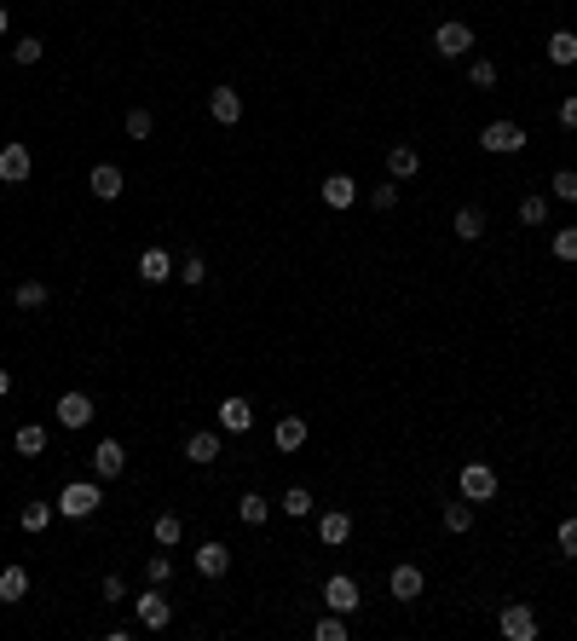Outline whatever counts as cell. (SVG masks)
I'll return each mask as SVG.
<instances>
[{"mask_svg":"<svg viewBox=\"0 0 577 641\" xmlns=\"http://www.w3.org/2000/svg\"><path fill=\"white\" fill-rule=\"evenodd\" d=\"M87 422H92V399L87 393H64V399H58V428H87Z\"/></svg>","mask_w":577,"mask_h":641,"instance_id":"d6986e66","label":"cell"},{"mask_svg":"<svg viewBox=\"0 0 577 641\" xmlns=\"http://www.w3.org/2000/svg\"><path fill=\"white\" fill-rule=\"evenodd\" d=\"M277 509H284L289 520H306V514H312V491H306V486H289V491H284V503H277Z\"/></svg>","mask_w":577,"mask_h":641,"instance_id":"f546056e","label":"cell"},{"mask_svg":"<svg viewBox=\"0 0 577 641\" xmlns=\"http://www.w3.org/2000/svg\"><path fill=\"white\" fill-rule=\"evenodd\" d=\"M306 433H312V428H306V416H277V428H272V445L289 457V451H301V445H306Z\"/></svg>","mask_w":577,"mask_h":641,"instance_id":"e0dca14e","label":"cell"},{"mask_svg":"<svg viewBox=\"0 0 577 641\" xmlns=\"http://www.w3.org/2000/svg\"><path fill=\"white\" fill-rule=\"evenodd\" d=\"M29 174H35V156H29V145H24V139L0 145V180H6V185H24Z\"/></svg>","mask_w":577,"mask_h":641,"instance_id":"52a82bcc","label":"cell"},{"mask_svg":"<svg viewBox=\"0 0 577 641\" xmlns=\"http://www.w3.org/2000/svg\"><path fill=\"white\" fill-rule=\"evenodd\" d=\"M208 116L226 121V128H237V121H243V92L237 87H214L208 92Z\"/></svg>","mask_w":577,"mask_h":641,"instance_id":"4fadbf2b","label":"cell"},{"mask_svg":"<svg viewBox=\"0 0 577 641\" xmlns=\"http://www.w3.org/2000/svg\"><path fill=\"white\" fill-rule=\"evenodd\" d=\"M387 589H393V601H422V589H428V572L416 567V560H404V567H393V578H387Z\"/></svg>","mask_w":577,"mask_h":641,"instance_id":"ba28073f","label":"cell"},{"mask_svg":"<svg viewBox=\"0 0 577 641\" xmlns=\"http://www.w3.org/2000/svg\"><path fill=\"white\" fill-rule=\"evenodd\" d=\"M457 486H462V497H467V503H491L503 480H496V468H491V462H462Z\"/></svg>","mask_w":577,"mask_h":641,"instance_id":"3957f363","label":"cell"},{"mask_svg":"<svg viewBox=\"0 0 577 641\" xmlns=\"http://www.w3.org/2000/svg\"><path fill=\"white\" fill-rule=\"evenodd\" d=\"M139 277H145L150 289H156V284H168V277H174V255H168L162 243H150L145 255H139Z\"/></svg>","mask_w":577,"mask_h":641,"instance_id":"8fae6325","label":"cell"},{"mask_svg":"<svg viewBox=\"0 0 577 641\" xmlns=\"http://www.w3.org/2000/svg\"><path fill=\"white\" fill-rule=\"evenodd\" d=\"M479 151H491V156H514V151H525V128L520 121H486V133H479Z\"/></svg>","mask_w":577,"mask_h":641,"instance_id":"277c9868","label":"cell"},{"mask_svg":"<svg viewBox=\"0 0 577 641\" xmlns=\"http://www.w3.org/2000/svg\"><path fill=\"white\" fill-rule=\"evenodd\" d=\"M12 445H18V457H41V451H46V428H41V422H24V428L12 433Z\"/></svg>","mask_w":577,"mask_h":641,"instance_id":"484cf974","label":"cell"},{"mask_svg":"<svg viewBox=\"0 0 577 641\" xmlns=\"http://www.w3.org/2000/svg\"><path fill=\"white\" fill-rule=\"evenodd\" d=\"M104 601H128V584L116 572H104Z\"/></svg>","mask_w":577,"mask_h":641,"instance_id":"ee69618b","label":"cell"},{"mask_svg":"<svg viewBox=\"0 0 577 641\" xmlns=\"http://www.w3.org/2000/svg\"><path fill=\"white\" fill-rule=\"evenodd\" d=\"M99 509H104V486H99V480H70V486L58 491V514H64V520H92Z\"/></svg>","mask_w":577,"mask_h":641,"instance_id":"6da1fadb","label":"cell"},{"mask_svg":"<svg viewBox=\"0 0 577 641\" xmlns=\"http://www.w3.org/2000/svg\"><path fill=\"white\" fill-rule=\"evenodd\" d=\"M46 295H53V289H46L41 277H24V284L12 289V306H18V312H41V306H46Z\"/></svg>","mask_w":577,"mask_h":641,"instance_id":"cb8c5ba5","label":"cell"},{"mask_svg":"<svg viewBox=\"0 0 577 641\" xmlns=\"http://www.w3.org/2000/svg\"><path fill=\"white\" fill-rule=\"evenodd\" d=\"M41 53H46V41H35V35L12 41V64H41Z\"/></svg>","mask_w":577,"mask_h":641,"instance_id":"836d02e7","label":"cell"},{"mask_svg":"<svg viewBox=\"0 0 577 641\" xmlns=\"http://www.w3.org/2000/svg\"><path fill=\"white\" fill-rule=\"evenodd\" d=\"M549 248H554V260H577V226L554 231V238H549Z\"/></svg>","mask_w":577,"mask_h":641,"instance_id":"74e56055","label":"cell"},{"mask_svg":"<svg viewBox=\"0 0 577 641\" xmlns=\"http://www.w3.org/2000/svg\"><path fill=\"white\" fill-rule=\"evenodd\" d=\"M312 636L318 641H347V613H323L318 624H312Z\"/></svg>","mask_w":577,"mask_h":641,"instance_id":"1f68e13d","label":"cell"},{"mask_svg":"<svg viewBox=\"0 0 577 641\" xmlns=\"http://www.w3.org/2000/svg\"><path fill=\"white\" fill-rule=\"evenodd\" d=\"M255 428V404L248 399H226L220 404V433H248Z\"/></svg>","mask_w":577,"mask_h":641,"instance_id":"ffe728a7","label":"cell"},{"mask_svg":"<svg viewBox=\"0 0 577 641\" xmlns=\"http://www.w3.org/2000/svg\"><path fill=\"white\" fill-rule=\"evenodd\" d=\"M318 197H323V209H352V202H358V180L352 174H330V180H323L318 185Z\"/></svg>","mask_w":577,"mask_h":641,"instance_id":"7c38bea8","label":"cell"},{"mask_svg":"<svg viewBox=\"0 0 577 641\" xmlns=\"http://www.w3.org/2000/svg\"><path fill=\"white\" fill-rule=\"evenodd\" d=\"M202 277H208V266H202V255H191V260H185V266H179V284H191V289H197V284H202Z\"/></svg>","mask_w":577,"mask_h":641,"instance_id":"b9f144b4","label":"cell"},{"mask_svg":"<svg viewBox=\"0 0 577 641\" xmlns=\"http://www.w3.org/2000/svg\"><path fill=\"white\" fill-rule=\"evenodd\" d=\"M174 578V560L168 555H145V584H168Z\"/></svg>","mask_w":577,"mask_h":641,"instance_id":"f35d334b","label":"cell"},{"mask_svg":"<svg viewBox=\"0 0 577 641\" xmlns=\"http://www.w3.org/2000/svg\"><path fill=\"white\" fill-rule=\"evenodd\" d=\"M496 630H503L508 641H537V613L525 601H508L503 613H496Z\"/></svg>","mask_w":577,"mask_h":641,"instance_id":"8992f818","label":"cell"},{"mask_svg":"<svg viewBox=\"0 0 577 641\" xmlns=\"http://www.w3.org/2000/svg\"><path fill=\"white\" fill-rule=\"evenodd\" d=\"M185 462H197V468L220 462V433H214V428H197L191 440H185Z\"/></svg>","mask_w":577,"mask_h":641,"instance_id":"2e32d148","label":"cell"},{"mask_svg":"<svg viewBox=\"0 0 577 641\" xmlns=\"http://www.w3.org/2000/svg\"><path fill=\"white\" fill-rule=\"evenodd\" d=\"M433 53H439V58H467V53H474V24H462V18L439 24V29H433Z\"/></svg>","mask_w":577,"mask_h":641,"instance_id":"5b68a950","label":"cell"},{"mask_svg":"<svg viewBox=\"0 0 577 641\" xmlns=\"http://www.w3.org/2000/svg\"><path fill=\"white\" fill-rule=\"evenodd\" d=\"M87 191L99 197V202H116L121 191H128V180H121V168H116V162H99V168L87 174Z\"/></svg>","mask_w":577,"mask_h":641,"instance_id":"30bf717a","label":"cell"},{"mask_svg":"<svg viewBox=\"0 0 577 641\" xmlns=\"http://www.w3.org/2000/svg\"><path fill=\"white\" fill-rule=\"evenodd\" d=\"M370 202L387 214V209H399V185H370Z\"/></svg>","mask_w":577,"mask_h":641,"instance_id":"ab89813d","label":"cell"},{"mask_svg":"<svg viewBox=\"0 0 577 641\" xmlns=\"http://www.w3.org/2000/svg\"><path fill=\"white\" fill-rule=\"evenodd\" d=\"M150 128H156L150 111H128V139H150Z\"/></svg>","mask_w":577,"mask_h":641,"instance_id":"60d3db41","label":"cell"},{"mask_svg":"<svg viewBox=\"0 0 577 641\" xmlns=\"http://www.w3.org/2000/svg\"><path fill=\"white\" fill-rule=\"evenodd\" d=\"M543 53H549V64L572 70V64H577V35H572V29H554V35H549V46H543Z\"/></svg>","mask_w":577,"mask_h":641,"instance_id":"7402d4cb","label":"cell"},{"mask_svg":"<svg viewBox=\"0 0 577 641\" xmlns=\"http://www.w3.org/2000/svg\"><path fill=\"white\" fill-rule=\"evenodd\" d=\"M549 191H554L560 202H577V168H560V174L549 180Z\"/></svg>","mask_w":577,"mask_h":641,"instance_id":"d590c367","label":"cell"},{"mask_svg":"<svg viewBox=\"0 0 577 641\" xmlns=\"http://www.w3.org/2000/svg\"><path fill=\"white\" fill-rule=\"evenodd\" d=\"M150 538H156V549H174V543L185 538V520H179L174 509H168V514H156V520H150Z\"/></svg>","mask_w":577,"mask_h":641,"instance_id":"603a6c76","label":"cell"},{"mask_svg":"<svg viewBox=\"0 0 577 641\" xmlns=\"http://www.w3.org/2000/svg\"><path fill=\"white\" fill-rule=\"evenodd\" d=\"M560 128L577 133V92H566V104H560Z\"/></svg>","mask_w":577,"mask_h":641,"instance_id":"7bdbcfd3","label":"cell"},{"mask_svg":"<svg viewBox=\"0 0 577 641\" xmlns=\"http://www.w3.org/2000/svg\"><path fill=\"white\" fill-rule=\"evenodd\" d=\"M6 24H12V18H6V6H0V35H6Z\"/></svg>","mask_w":577,"mask_h":641,"instance_id":"bcb514c9","label":"cell"},{"mask_svg":"<svg viewBox=\"0 0 577 641\" xmlns=\"http://www.w3.org/2000/svg\"><path fill=\"white\" fill-rule=\"evenodd\" d=\"M92 474H99V480H121V474H128V451H121V440H99V445H92Z\"/></svg>","mask_w":577,"mask_h":641,"instance_id":"9c48e42d","label":"cell"},{"mask_svg":"<svg viewBox=\"0 0 577 641\" xmlns=\"http://www.w3.org/2000/svg\"><path fill=\"white\" fill-rule=\"evenodd\" d=\"M496 75H503V70H496V58H467V82H474V87H496Z\"/></svg>","mask_w":577,"mask_h":641,"instance_id":"d6a6232c","label":"cell"},{"mask_svg":"<svg viewBox=\"0 0 577 641\" xmlns=\"http://www.w3.org/2000/svg\"><path fill=\"white\" fill-rule=\"evenodd\" d=\"M24 596H29V572L12 560V567L0 572V601H24Z\"/></svg>","mask_w":577,"mask_h":641,"instance_id":"4316f807","label":"cell"},{"mask_svg":"<svg viewBox=\"0 0 577 641\" xmlns=\"http://www.w3.org/2000/svg\"><path fill=\"white\" fill-rule=\"evenodd\" d=\"M450 231H457L462 243H479V238H486V214H479V209H457V220H450Z\"/></svg>","mask_w":577,"mask_h":641,"instance_id":"d4e9b609","label":"cell"},{"mask_svg":"<svg viewBox=\"0 0 577 641\" xmlns=\"http://www.w3.org/2000/svg\"><path fill=\"white\" fill-rule=\"evenodd\" d=\"M445 531H474V503H467V497H457V503H445Z\"/></svg>","mask_w":577,"mask_h":641,"instance_id":"f1b7e54d","label":"cell"},{"mask_svg":"<svg viewBox=\"0 0 577 641\" xmlns=\"http://www.w3.org/2000/svg\"><path fill=\"white\" fill-rule=\"evenodd\" d=\"M133 618L139 630H168L174 624V601L162 596V584H145V596H133Z\"/></svg>","mask_w":577,"mask_h":641,"instance_id":"7a4b0ae2","label":"cell"},{"mask_svg":"<svg viewBox=\"0 0 577 641\" xmlns=\"http://www.w3.org/2000/svg\"><path fill=\"white\" fill-rule=\"evenodd\" d=\"M12 393V370H0V399H6Z\"/></svg>","mask_w":577,"mask_h":641,"instance_id":"f6af8a7d","label":"cell"},{"mask_svg":"<svg viewBox=\"0 0 577 641\" xmlns=\"http://www.w3.org/2000/svg\"><path fill=\"white\" fill-rule=\"evenodd\" d=\"M520 220L543 226V220H549V197H520Z\"/></svg>","mask_w":577,"mask_h":641,"instance_id":"8d00e7d4","label":"cell"},{"mask_svg":"<svg viewBox=\"0 0 577 641\" xmlns=\"http://www.w3.org/2000/svg\"><path fill=\"white\" fill-rule=\"evenodd\" d=\"M237 514H243V526H266V520H272V503H266V497H260V491H243Z\"/></svg>","mask_w":577,"mask_h":641,"instance_id":"83f0119b","label":"cell"},{"mask_svg":"<svg viewBox=\"0 0 577 641\" xmlns=\"http://www.w3.org/2000/svg\"><path fill=\"white\" fill-rule=\"evenodd\" d=\"M323 607H330V613H358V584L347 572H335L330 584H323Z\"/></svg>","mask_w":577,"mask_h":641,"instance_id":"9a60e30c","label":"cell"},{"mask_svg":"<svg viewBox=\"0 0 577 641\" xmlns=\"http://www.w3.org/2000/svg\"><path fill=\"white\" fill-rule=\"evenodd\" d=\"M18 526L24 531H46V526H53V503H24L18 509Z\"/></svg>","mask_w":577,"mask_h":641,"instance_id":"4dcf8cb0","label":"cell"},{"mask_svg":"<svg viewBox=\"0 0 577 641\" xmlns=\"http://www.w3.org/2000/svg\"><path fill=\"white\" fill-rule=\"evenodd\" d=\"M197 572L202 578H226L231 572V549H226V543H214V538L197 543Z\"/></svg>","mask_w":577,"mask_h":641,"instance_id":"ac0fdd59","label":"cell"},{"mask_svg":"<svg viewBox=\"0 0 577 641\" xmlns=\"http://www.w3.org/2000/svg\"><path fill=\"white\" fill-rule=\"evenodd\" d=\"M554 543H560V555H566V560H577V514H566V520H560Z\"/></svg>","mask_w":577,"mask_h":641,"instance_id":"e575fe53","label":"cell"},{"mask_svg":"<svg viewBox=\"0 0 577 641\" xmlns=\"http://www.w3.org/2000/svg\"><path fill=\"white\" fill-rule=\"evenodd\" d=\"M387 174H393V180H416V174H422V151H416V145H393V151H387Z\"/></svg>","mask_w":577,"mask_h":641,"instance_id":"44dd1931","label":"cell"},{"mask_svg":"<svg viewBox=\"0 0 577 641\" xmlns=\"http://www.w3.org/2000/svg\"><path fill=\"white\" fill-rule=\"evenodd\" d=\"M347 538H352V514H347V509H323V514H318V543L341 549Z\"/></svg>","mask_w":577,"mask_h":641,"instance_id":"5bb4252c","label":"cell"}]
</instances>
